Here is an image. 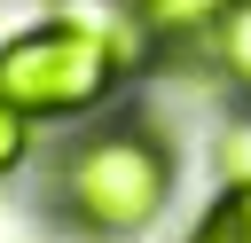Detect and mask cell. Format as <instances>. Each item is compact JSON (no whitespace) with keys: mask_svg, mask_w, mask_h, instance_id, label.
Returning a JSON list of instances; mask_svg holds the SVG:
<instances>
[{"mask_svg":"<svg viewBox=\"0 0 251 243\" xmlns=\"http://www.w3.org/2000/svg\"><path fill=\"white\" fill-rule=\"evenodd\" d=\"M63 219L86 235H141L173 196V149L141 118H110L63 157Z\"/></svg>","mask_w":251,"mask_h":243,"instance_id":"7a4b0ae2","label":"cell"},{"mask_svg":"<svg viewBox=\"0 0 251 243\" xmlns=\"http://www.w3.org/2000/svg\"><path fill=\"white\" fill-rule=\"evenodd\" d=\"M141 39H149L141 16H126L110 31L86 8H63V16H47L0 47V102L24 110L31 125L39 118H86L118 94L126 63H141Z\"/></svg>","mask_w":251,"mask_h":243,"instance_id":"6da1fadb","label":"cell"},{"mask_svg":"<svg viewBox=\"0 0 251 243\" xmlns=\"http://www.w3.org/2000/svg\"><path fill=\"white\" fill-rule=\"evenodd\" d=\"M24 149H31V118L0 102V172H16V165H24Z\"/></svg>","mask_w":251,"mask_h":243,"instance_id":"8992f818","label":"cell"},{"mask_svg":"<svg viewBox=\"0 0 251 243\" xmlns=\"http://www.w3.org/2000/svg\"><path fill=\"white\" fill-rule=\"evenodd\" d=\"M188 243H251V180H235V188L204 212V227H196Z\"/></svg>","mask_w":251,"mask_h":243,"instance_id":"277c9868","label":"cell"},{"mask_svg":"<svg viewBox=\"0 0 251 243\" xmlns=\"http://www.w3.org/2000/svg\"><path fill=\"white\" fill-rule=\"evenodd\" d=\"M126 8L141 16V31L180 39V31H220V16H227L235 0H126Z\"/></svg>","mask_w":251,"mask_h":243,"instance_id":"3957f363","label":"cell"},{"mask_svg":"<svg viewBox=\"0 0 251 243\" xmlns=\"http://www.w3.org/2000/svg\"><path fill=\"white\" fill-rule=\"evenodd\" d=\"M220 63H227V78L251 94V0H235V8L220 16Z\"/></svg>","mask_w":251,"mask_h":243,"instance_id":"5b68a950","label":"cell"}]
</instances>
